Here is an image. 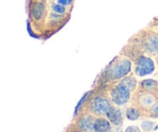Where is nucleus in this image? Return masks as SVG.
Returning a JSON list of instances; mask_svg holds the SVG:
<instances>
[{
	"label": "nucleus",
	"instance_id": "1",
	"mask_svg": "<svg viewBox=\"0 0 158 132\" xmlns=\"http://www.w3.org/2000/svg\"><path fill=\"white\" fill-rule=\"evenodd\" d=\"M131 97V91L123 83L114 87L110 91V100L114 105L122 107L130 101Z\"/></svg>",
	"mask_w": 158,
	"mask_h": 132
},
{
	"label": "nucleus",
	"instance_id": "2",
	"mask_svg": "<svg viewBox=\"0 0 158 132\" xmlns=\"http://www.w3.org/2000/svg\"><path fill=\"white\" fill-rule=\"evenodd\" d=\"M111 100L103 97H96L89 104V113L95 117H106L113 106Z\"/></svg>",
	"mask_w": 158,
	"mask_h": 132
},
{
	"label": "nucleus",
	"instance_id": "3",
	"mask_svg": "<svg viewBox=\"0 0 158 132\" xmlns=\"http://www.w3.org/2000/svg\"><path fill=\"white\" fill-rule=\"evenodd\" d=\"M155 65L150 57L141 56L137 60L134 66V72L138 77H145L154 71Z\"/></svg>",
	"mask_w": 158,
	"mask_h": 132
},
{
	"label": "nucleus",
	"instance_id": "4",
	"mask_svg": "<svg viewBox=\"0 0 158 132\" xmlns=\"http://www.w3.org/2000/svg\"><path fill=\"white\" fill-rule=\"evenodd\" d=\"M131 65H132L131 62L128 59L124 58V57L120 59L111 69V77L114 80L123 78L131 71Z\"/></svg>",
	"mask_w": 158,
	"mask_h": 132
},
{
	"label": "nucleus",
	"instance_id": "5",
	"mask_svg": "<svg viewBox=\"0 0 158 132\" xmlns=\"http://www.w3.org/2000/svg\"><path fill=\"white\" fill-rule=\"evenodd\" d=\"M95 116L90 113L82 115L77 121V129L80 132H94V121Z\"/></svg>",
	"mask_w": 158,
	"mask_h": 132
},
{
	"label": "nucleus",
	"instance_id": "6",
	"mask_svg": "<svg viewBox=\"0 0 158 132\" xmlns=\"http://www.w3.org/2000/svg\"><path fill=\"white\" fill-rule=\"evenodd\" d=\"M106 117L110 121L111 124L114 126H120L123 124V115L121 110L116 105H113L108 113L106 114Z\"/></svg>",
	"mask_w": 158,
	"mask_h": 132
},
{
	"label": "nucleus",
	"instance_id": "7",
	"mask_svg": "<svg viewBox=\"0 0 158 132\" xmlns=\"http://www.w3.org/2000/svg\"><path fill=\"white\" fill-rule=\"evenodd\" d=\"M156 102V98L154 94L150 92H144L140 94L137 99V105L143 111L145 109H150L151 106Z\"/></svg>",
	"mask_w": 158,
	"mask_h": 132
},
{
	"label": "nucleus",
	"instance_id": "8",
	"mask_svg": "<svg viewBox=\"0 0 158 132\" xmlns=\"http://www.w3.org/2000/svg\"><path fill=\"white\" fill-rule=\"evenodd\" d=\"M94 128V132H112V124L106 117H97Z\"/></svg>",
	"mask_w": 158,
	"mask_h": 132
},
{
	"label": "nucleus",
	"instance_id": "9",
	"mask_svg": "<svg viewBox=\"0 0 158 132\" xmlns=\"http://www.w3.org/2000/svg\"><path fill=\"white\" fill-rule=\"evenodd\" d=\"M145 48L150 53L158 52V34L151 33L145 40Z\"/></svg>",
	"mask_w": 158,
	"mask_h": 132
},
{
	"label": "nucleus",
	"instance_id": "10",
	"mask_svg": "<svg viewBox=\"0 0 158 132\" xmlns=\"http://www.w3.org/2000/svg\"><path fill=\"white\" fill-rule=\"evenodd\" d=\"M142 110L137 106L130 107L125 111V116L130 121H137L142 116Z\"/></svg>",
	"mask_w": 158,
	"mask_h": 132
},
{
	"label": "nucleus",
	"instance_id": "11",
	"mask_svg": "<svg viewBox=\"0 0 158 132\" xmlns=\"http://www.w3.org/2000/svg\"><path fill=\"white\" fill-rule=\"evenodd\" d=\"M157 82L156 80H146L144 81H143L141 83L142 88L145 91H147L148 92H151V91H154L156 88L157 87Z\"/></svg>",
	"mask_w": 158,
	"mask_h": 132
},
{
	"label": "nucleus",
	"instance_id": "12",
	"mask_svg": "<svg viewBox=\"0 0 158 132\" xmlns=\"http://www.w3.org/2000/svg\"><path fill=\"white\" fill-rule=\"evenodd\" d=\"M121 83H123V84L126 85V86L131 90V92L134 91V90L136 89V87H137V80L133 77H125V78L122 80Z\"/></svg>",
	"mask_w": 158,
	"mask_h": 132
},
{
	"label": "nucleus",
	"instance_id": "13",
	"mask_svg": "<svg viewBox=\"0 0 158 132\" xmlns=\"http://www.w3.org/2000/svg\"><path fill=\"white\" fill-rule=\"evenodd\" d=\"M154 127V122L151 121H143L140 125V128L143 132H150Z\"/></svg>",
	"mask_w": 158,
	"mask_h": 132
},
{
	"label": "nucleus",
	"instance_id": "14",
	"mask_svg": "<svg viewBox=\"0 0 158 132\" xmlns=\"http://www.w3.org/2000/svg\"><path fill=\"white\" fill-rule=\"evenodd\" d=\"M149 111L152 117H157V116H158V102H155L150 108Z\"/></svg>",
	"mask_w": 158,
	"mask_h": 132
},
{
	"label": "nucleus",
	"instance_id": "15",
	"mask_svg": "<svg viewBox=\"0 0 158 132\" xmlns=\"http://www.w3.org/2000/svg\"><path fill=\"white\" fill-rule=\"evenodd\" d=\"M74 0H55L56 3H58V4L62 5V6H71L73 5Z\"/></svg>",
	"mask_w": 158,
	"mask_h": 132
},
{
	"label": "nucleus",
	"instance_id": "16",
	"mask_svg": "<svg viewBox=\"0 0 158 132\" xmlns=\"http://www.w3.org/2000/svg\"><path fill=\"white\" fill-rule=\"evenodd\" d=\"M124 132H143V131L139 127L135 126V125H131V126L127 127L125 129Z\"/></svg>",
	"mask_w": 158,
	"mask_h": 132
},
{
	"label": "nucleus",
	"instance_id": "17",
	"mask_svg": "<svg viewBox=\"0 0 158 132\" xmlns=\"http://www.w3.org/2000/svg\"><path fill=\"white\" fill-rule=\"evenodd\" d=\"M46 1H48V2H49V1H51V0H46Z\"/></svg>",
	"mask_w": 158,
	"mask_h": 132
}]
</instances>
